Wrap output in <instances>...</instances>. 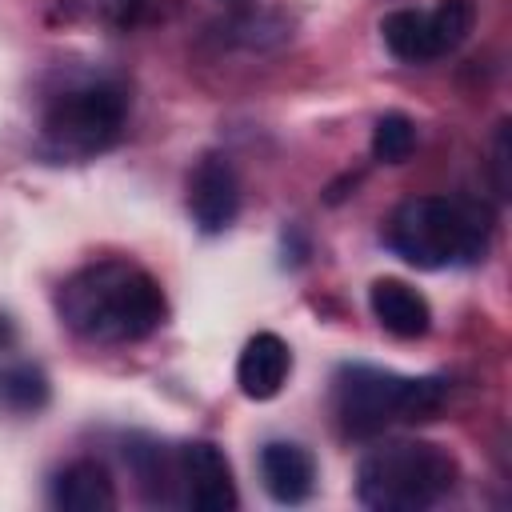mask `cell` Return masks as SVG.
I'll use <instances>...</instances> for the list:
<instances>
[{"mask_svg":"<svg viewBox=\"0 0 512 512\" xmlns=\"http://www.w3.org/2000/svg\"><path fill=\"white\" fill-rule=\"evenodd\" d=\"M60 320L88 344H132L164 324L156 276L132 260H96L72 272L56 296Z\"/></svg>","mask_w":512,"mask_h":512,"instance_id":"1","label":"cell"},{"mask_svg":"<svg viewBox=\"0 0 512 512\" xmlns=\"http://www.w3.org/2000/svg\"><path fill=\"white\" fill-rule=\"evenodd\" d=\"M488 212L448 196H408L384 224L388 248L412 268L476 264L488 252Z\"/></svg>","mask_w":512,"mask_h":512,"instance_id":"2","label":"cell"},{"mask_svg":"<svg viewBox=\"0 0 512 512\" xmlns=\"http://www.w3.org/2000/svg\"><path fill=\"white\" fill-rule=\"evenodd\" d=\"M460 480L448 448L428 440H396L372 448L356 468V496L376 512H424L444 500Z\"/></svg>","mask_w":512,"mask_h":512,"instance_id":"3","label":"cell"},{"mask_svg":"<svg viewBox=\"0 0 512 512\" xmlns=\"http://www.w3.org/2000/svg\"><path fill=\"white\" fill-rule=\"evenodd\" d=\"M332 384L336 416L352 436H372L388 424L432 420L448 400V380L440 376H396L368 364H344Z\"/></svg>","mask_w":512,"mask_h":512,"instance_id":"4","label":"cell"},{"mask_svg":"<svg viewBox=\"0 0 512 512\" xmlns=\"http://www.w3.org/2000/svg\"><path fill=\"white\" fill-rule=\"evenodd\" d=\"M124 92L104 80H88L64 88L44 108V140L60 156H92L104 152L124 128Z\"/></svg>","mask_w":512,"mask_h":512,"instance_id":"5","label":"cell"},{"mask_svg":"<svg viewBox=\"0 0 512 512\" xmlns=\"http://www.w3.org/2000/svg\"><path fill=\"white\" fill-rule=\"evenodd\" d=\"M476 24L472 0H440L436 8H396L380 20V36L388 52L404 64H428L456 52Z\"/></svg>","mask_w":512,"mask_h":512,"instance_id":"6","label":"cell"},{"mask_svg":"<svg viewBox=\"0 0 512 512\" xmlns=\"http://www.w3.org/2000/svg\"><path fill=\"white\" fill-rule=\"evenodd\" d=\"M176 504L192 512H232L240 504L232 468L212 440H188L176 448Z\"/></svg>","mask_w":512,"mask_h":512,"instance_id":"7","label":"cell"},{"mask_svg":"<svg viewBox=\"0 0 512 512\" xmlns=\"http://www.w3.org/2000/svg\"><path fill=\"white\" fill-rule=\"evenodd\" d=\"M188 212L192 224L208 236L224 232L240 212V180L224 156H204L188 176Z\"/></svg>","mask_w":512,"mask_h":512,"instance_id":"8","label":"cell"},{"mask_svg":"<svg viewBox=\"0 0 512 512\" xmlns=\"http://www.w3.org/2000/svg\"><path fill=\"white\" fill-rule=\"evenodd\" d=\"M260 480L276 504H304L316 488V460L292 440H272L260 448Z\"/></svg>","mask_w":512,"mask_h":512,"instance_id":"9","label":"cell"},{"mask_svg":"<svg viewBox=\"0 0 512 512\" xmlns=\"http://www.w3.org/2000/svg\"><path fill=\"white\" fill-rule=\"evenodd\" d=\"M292 372V352L276 332H256L236 360V384L248 400H272Z\"/></svg>","mask_w":512,"mask_h":512,"instance_id":"10","label":"cell"},{"mask_svg":"<svg viewBox=\"0 0 512 512\" xmlns=\"http://www.w3.org/2000/svg\"><path fill=\"white\" fill-rule=\"evenodd\" d=\"M368 308H372L376 324H380L384 332L400 336V340H416V336H424V332L432 328V308H428V300H424L412 284L392 280V276H384V280H376V284L368 288Z\"/></svg>","mask_w":512,"mask_h":512,"instance_id":"11","label":"cell"},{"mask_svg":"<svg viewBox=\"0 0 512 512\" xmlns=\"http://www.w3.org/2000/svg\"><path fill=\"white\" fill-rule=\"evenodd\" d=\"M52 504L64 512H108L116 508V484L100 460H72L52 480Z\"/></svg>","mask_w":512,"mask_h":512,"instance_id":"12","label":"cell"},{"mask_svg":"<svg viewBox=\"0 0 512 512\" xmlns=\"http://www.w3.org/2000/svg\"><path fill=\"white\" fill-rule=\"evenodd\" d=\"M48 376L36 364H4L0 368V408L16 416H32L48 404Z\"/></svg>","mask_w":512,"mask_h":512,"instance_id":"13","label":"cell"},{"mask_svg":"<svg viewBox=\"0 0 512 512\" xmlns=\"http://www.w3.org/2000/svg\"><path fill=\"white\" fill-rule=\"evenodd\" d=\"M412 148H416V124L408 116L388 112V116L376 120V128H372V156L380 164H404L412 156Z\"/></svg>","mask_w":512,"mask_h":512,"instance_id":"14","label":"cell"},{"mask_svg":"<svg viewBox=\"0 0 512 512\" xmlns=\"http://www.w3.org/2000/svg\"><path fill=\"white\" fill-rule=\"evenodd\" d=\"M496 188L500 196H508V124H500L496 132Z\"/></svg>","mask_w":512,"mask_h":512,"instance_id":"15","label":"cell"},{"mask_svg":"<svg viewBox=\"0 0 512 512\" xmlns=\"http://www.w3.org/2000/svg\"><path fill=\"white\" fill-rule=\"evenodd\" d=\"M148 4H152V0H108L112 16H116L120 24H128V28H132V24L144 16V8H148Z\"/></svg>","mask_w":512,"mask_h":512,"instance_id":"16","label":"cell"},{"mask_svg":"<svg viewBox=\"0 0 512 512\" xmlns=\"http://www.w3.org/2000/svg\"><path fill=\"white\" fill-rule=\"evenodd\" d=\"M8 340H12V324L0 316V344H8Z\"/></svg>","mask_w":512,"mask_h":512,"instance_id":"17","label":"cell"}]
</instances>
